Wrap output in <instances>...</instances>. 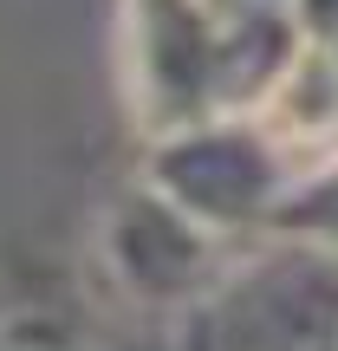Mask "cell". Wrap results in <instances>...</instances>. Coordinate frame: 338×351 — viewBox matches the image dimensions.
Listing matches in <instances>:
<instances>
[{
	"mask_svg": "<svg viewBox=\"0 0 338 351\" xmlns=\"http://www.w3.org/2000/svg\"><path fill=\"white\" fill-rule=\"evenodd\" d=\"M7 351H72V345H7Z\"/></svg>",
	"mask_w": 338,
	"mask_h": 351,
	"instance_id": "6",
	"label": "cell"
},
{
	"mask_svg": "<svg viewBox=\"0 0 338 351\" xmlns=\"http://www.w3.org/2000/svg\"><path fill=\"white\" fill-rule=\"evenodd\" d=\"M104 261L111 280L137 306H163V313H189L202 293L221 280L228 267V234L202 228L189 208H176L156 182L130 189L111 208L104 228Z\"/></svg>",
	"mask_w": 338,
	"mask_h": 351,
	"instance_id": "4",
	"label": "cell"
},
{
	"mask_svg": "<svg viewBox=\"0 0 338 351\" xmlns=\"http://www.w3.org/2000/svg\"><path fill=\"white\" fill-rule=\"evenodd\" d=\"M267 234H300V241H319V247L338 254V156H326L319 169L300 176V189L280 202Z\"/></svg>",
	"mask_w": 338,
	"mask_h": 351,
	"instance_id": "5",
	"label": "cell"
},
{
	"mask_svg": "<svg viewBox=\"0 0 338 351\" xmlns=\"http://www.w3.org/2000/svg\"><path fill=\"white\" fill-rule=\"evenodd\" d=\"M150 182L215 234H248V228L267 234L280 202L300 189V163L248 111V124L215 117V124H189V130L156 137Z\"/></svg>",
	"mask_w": 338,
	"mask_h": 351,
	"instance_id": "3",
	"label": "cell"
},
{
	"mask_svg": "<svg viewBox=\"0 0 338 351\" xmlns=\"http://www.w3.org/2000/svg\"><path fill=\"white\" fill-rule=\"evenodd\" d=\"M293 52H300V26L274 7L130 0L124 13L130 98L156 137L215 117H248Z\"/></svg>",
	"mask_w": 338,
	"mask_h": 351,
	"instance_id": "1",
	"label": "cell"
},
{
	"mask_svg": "<svg viewBox=\"0 0 338 351\" xmlns=\"http://www.w3.org/2000/svg\"><path fill=\"white\" fill-rule=\"evenodd\" d=\"M176 351H338V254L267 234L182 313Z\"/></svg>",
	"mask_w": 338,
	"mask_h": 351,
	"instance_id": "2",
	"label": "cell"
},
{
	"mask_svg": "<svg viewBox=\"0 0 338 351\" xmlns=\"http://www.w3.org/2000/svg\"><path fill=\"white\" fill-rule=\"evenodd\" d=\"M0 351H7V332H0Z\"/></svg>",
	"mask_w": 338,
	"mask_h": 351,
	"instance_id": "7",
	"label": "cell"
}]
</instances>
